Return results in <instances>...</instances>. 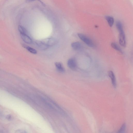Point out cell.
<instances>
[{"label":"cell","mask_w":133,"mask_h":133,"mask_svg":"<svg viewBox=\"0 0 133 133\" xmlns=\"http://www.w3.org/2000/svg\"><path fill=\"white\" fill-rule=\"evenodd\" d=\"M78 37L88 46L91 47H94L95 46L93 41L87 36L82 33L78 34Z\"/></svg>","instance_id":"cell-1"},{"label":"cell","mask_w":133,"mask_h":133,"mask_svg":"<svg viewBox=\"0 0 133 133\" xmlns=\"http://www.w3.org/2000/svg\"><path fill=\"white\" fill-rule=\"evenodd\" d=\"M67 65L68 67L72 70H76L77 68V64L75 59L71 58L68 60L67 62Z\"/></svg>","instance_id":"cell-2"},{"label":"cell","mask_w":133,"mask_h":133,"mask_svg":"<svg viewBox=\"0 0 133 133\" xmlns=\"http://www.w3.org/2000/svg\"><path fill=\"white\" fill-rule=\"evenodd\" d=\"M119 42L120 45L122 46L125 47L126 45V40L124 30L119 32Z\"/></svg>","instance_id":"cell-3"},{"label":"cell","mask_w":133,"mask_h":133,"mask_svg":"<svg viewBox=\"0 0 133 133\" xmlns=\"http://www.w3.org/2000/svg\"><path fill=\"white\" fill-rule=\"evenodd\" d=\"M21 37L22 40L25 43L28 44H30L32 42V39L26 34H21Z\"/></svg>","instance_id":"cell-4"},{"label":"cell","mask_w":133,"mask_h":133,"mask_svg":"<svg viewBox=\"0 0 133 133\" xmlns=\"http://www.w3.org/2000/svg\"><path fill=\"white\" fill-rule=\"evenodd\" d=\"M108 75L111 79L112 84L113 87L116 88V82L115 75L113 71H109L108 72Z\"/></svg>","instance_id":"cell-5"},{"label":"cell","mask_w":133,"mask_h":133,"mask_svg":"<svg viewBox=\"0 0 133 133\" xmlns=\"http://www.w3.org/2000/svg\"><path fill=\"white\" fill-rule=\"evenodd\" d=\"M71 45L73 48L75 50H79L82 47L81 44L78 42H76L72 43Z\"/></svg>","instance_id":"cell-6"},{"label":"cell","mask_w":133,"mask_h":133,"mask_svg":"<svg viewBox=\"0 0 133 133\" xmlns=\"http://www.w3.org/2000/svg\"><path fill=\"white\" fill-rule=\"evenodd\" d=\"M55 65L56 69L58 71L61 72H64L65 71L64 68L60 62H56Z\"/></svg>","instance_id":"cell-7"},{"label":"cell","mask_w":133,"mask_h":133,"mask_svg":"<svg viewBox=\"0 0 133 133\" xmlns=\"http://www.w3.org/2000/svg\"><path fill=\"white\" fill-rule=\"evenodd\" d=\"M48 47L54 45L55 44L56 41L53 38H50L48 39L46 41V42H44Z\"/></svg>","instance_id":"cell-8"},{"label":"cell","mask_w":133,"mask_h":133,"mask_svg":"<svg viewBox=\"0 0 133 133\" xmlns=\"http://www.w3.org/2000/svg\"><path fill=\"white\" fill-rule=\"evenodd\" d=\"M36 44L42 50H45L48 47V46L45 43L41 42L39 41L36 43Z\"/></svg>","instance_id":"cell-9"},{"label":"cell","mask_w":133,"mask_h":133,"mask_svg":"<svg viewBox=\"0 0 133 133\" xmlns=\"http://www.w3.org/2000/svg\"><path fill=\"white\" fill-rule=\"evenodd\" d=\"M105 19L107 21L108 24L110 27L112 26L114 22V20L113 17L110 16L105 17Z\"/></svg>","instance_id":"cell-10"},{"label":"cell","mask_w":133,"mask_h":133,"mask_svg":"<svg viewBox=\"0 0 133 133\" xmlns=\"http://www.w3.org/2000/svg\"><path fill=\"white\" fill-rule=\"evenodd\" d=\"M18 29L21 34H27V32L26 29L23 26L19 25L18 27Z\"/></svg>","instance_id":"cell-11"},{"label":"cell","mask_w":133,"mask_h":133,"mask_svg":"<svg viewBox=\"0 0 133 133\" xmlns=\"http://www.w3.org/2000/svg\"><path fill=\"white\" fill-rule=\"evenodd\" d=\"M111 46L112 47L115 49L116 50L120 52L121 53H122V52L121 49L116 43H112L111 44Z\"/></svg>","instance_id":"cell-12"},{"label":"cell","mask_w":133,"mask_h":133,"mask_svg":"<svg viewBox=\"0 0 133 133\" xmlns=\"http://www.w3.org/2000/svg\"><path fill=\"white\" fill-rule=\"evenodd\" d=\"M23 47L31 53L33 54H36L37 53V51L34 49L31 48L29 46H26L25 45Z\"/></svg>","instance_id":"cell-13"},{"label":"cell","mask_w":133,"mask_h":133,"mask_svg":"<svg viewBox=\"0 0 133 133\" xmlns=\"http://www.w3.org/2000/svg\"><path fill=\"white\" fill-rule=\"evenodd\" d=\"M116 26L119 32L124 30L122 23L120 21H117L116 23Z\"/></svg>","instance_id":"cell-14"},{"label":"cell","mask_w":133,"mask_h":133,"mask_svg":"<svg viewBox=\"0 0 133 133\" xmlns=\"http://www.w3.org/2000/svg\"><path fill=\"white\" fill-rule=\"evenodd\" d=\"M126 125L125 124H124L122 125L120 129L118 131V133H123L124 131L126 129Z\"/></svg>","instance_id":"cell-15"},{"label":"cell","mask_w":133,"mask_h":133,"mask_svg":"<svg viewBox=\"0 0 133 133\" xmlns=\"http://www.w3.org/2000/svg\"><path fill=\"white\" fill-rule=\"evenodd\" d=\"M35 1H39L43 6L44 7L46 6L45 4H44V3L41 1V0H26V2L27 3H29Z\"/></svg>","instance_id":"cell-16"},{"label":"cell","mask_w":133,"mask_h":133,"mask_svg":"<svg viewBox=\"0 0 133 133\" xmlns=\"http://www.w3.org/2000/svg\"><path fill=\"white\" fill-rule=\"evenodd\" d=\"M16 133H25L24 131H23L22 130H17L16 132H15Z\"/></svg>","instance_id":"cell-17"},{"label":"cell","mask_w":133,"mask_h":133,"mask_svg":"<svg viewBox=\"0 0 133 133\" xmlns=\"http://www.w3.org/2000/svg\"><path fill=\"white\" fill-rule=\"evenodd\" d=\"M6 118L8 120H10L12 119V116L10 115H8L6 117Z\"/></svg>","instance_id":"cell-18"},{"label":"cell","mask_w":133,"mask_h":133,"mask_svg":"<svg viewBox=\"0 0 133 133\" xmlns=\"http://www.w3.org/2000/svg\"></svg>","instance_id":"cell-19"}]
</instances>
